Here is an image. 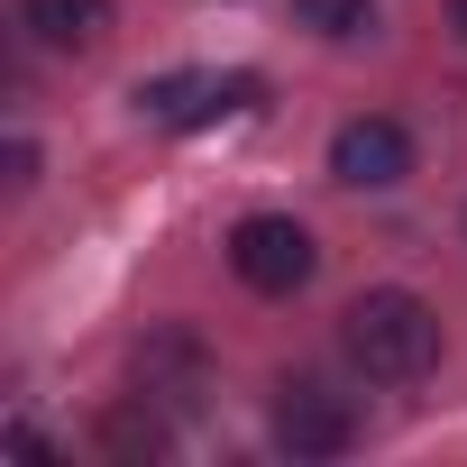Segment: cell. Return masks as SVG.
Instances as JSON below:
<instances>
[{
    "label": "cell",
    "instance_id": "6da1fadb",
    "mask_svg": "<svg viewBox=\"0 0 467 467\" xmlns=\"http://www.w3.org/2000/svg\"><path fill=\"white\" fill-rule=\"evenodd\" d=\"M339 339H348L358 376H376V385H421V376L440 367V312H431L421 294H403V285L358 294V303L339 312Z\"/></svg>",
    "mask_w": 467,
    "mask_h": 467
},
{
    "label": "cell",
    "instance_id": "7a4b0ae2",
    "mask_svg": "<svg viewBox=\"0 0 467 467\" xmlns=\"http://www.w3.org/2000/svg\"><path fill=\"white\" fill-rule=\"evenodd\" d=\"M229 266H239V285H248V294H303V285H312V266H321V248H312V229H303V220L257 211V220L229 229Z\"/></svg>",
    "mask_w": 467,
    "mask_h": 467
},
{
    "label": "cell",
    "instance_id": "3957f363",
    "mask_svg": "<svg viewBox=\"0 0 467 467\" xmlns=\"http://www.w3.org/2000/svg\"><path fill=\"white\" fill-rule=\"evenodd\" d=\"M275 440H285L294 458H339V449L358 440V412H348L330 385L285 376V385H275Z\"/></svg>",
    "mask_w": 467,
    "mask_h": 467
},
{
    "label": "cell",
    "instance_id": "277c9868",
    "mask_svg": "<svg viewBox=\"0 0 467 467\" xmlns=\"http://www.w3.org/2000/svg\"><path fill=\"white\" fill-rule=\"evenodd\" d=\"M412 174V138L394 129V119H348L339 138H330V183H348V192H394Z\"/></svg>",
    "mask_w": 467,
    "mask_h": 467
},
{
    "label": "cell",
    "instance_id": "5b68a950",
    "mask_svg": "<svg viewBox=\"0 0 467 467\" xmlns=\"http://www.w3.org/2000/svg\"><path fill=\"white\" fill-rule=\"evenodd\" d=\"M19 19H28L37 47H101L110 0H19Z\"/></svg>",
    "mask_w": 467,
    "mask_h": 467
},
{
    "label": "cell",
    "instance_id": "8992f818",
    "mask_svg": "<svg viewBox=\"0 0 467 467\" xmlns=\"http://www.w3.org/2000/svg\"><path fill=\"white\" fill-rule=\"evenodd\" d=\"M101 449H110V458H156V449H165V421H156L147 403H119V412L101 421Z\"/></svg>",
    "mask_w": 467,
    "mask_h": 467
},
{
    "label": "cell",
    "instance_id": "52a82bcc",
    "mask_svg": "<svg viewBox=\"0 0 467 467\" xmlns=\"http://www.w3.org/2000/svg\"><path fill=\"white\" fill-rule=\"evenodd\" d=\"M28 183H37V147H28V138H10V192H28Z\"/></svg>",
    "mask_w": 467,
    "mask_h": 467
},
{
    "label": "cell",
    "instance_id": "ba28073f",
    "mask_svg": "<svg viewBox=\"0 0 467 467\" xmlns=\"http://www.w3.org/2000/svg\"><path fill=\"white\" fill-rule=\"evenodd\" d=\"M449 28H458V37H467V0H449Z\"/></svg>",
    "mask_w": 467,
    "mask_h": 467
}]
</instances>
